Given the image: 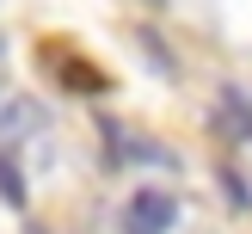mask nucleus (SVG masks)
<instances>
[{
    "mask_svg": "<svg viewBox=\"0 0 252 234\" xmlns=\"http://www.w3.org/2000/svg\"><path fill=\"white\" fill-rule=\"evenodd\" d=\"M172 222H179V203H172V191H160V185H148V191H135L129 203H123V234H166Z\"/></svg>",
    "mask_w": 252,
    "mask_h": 234,
    "instance_id": "nucleus-1",
    "label": "nucleus"
},
{
    "mask_svg": "<svg viewBox=\"0 0 252 234\" xmlns=\"http://www.w3.org/2000/svg\"><path fill=\"white\" fill-rule=\"evenodd\" d=\"M43 56L56 62V80H62V86H74V93H105V86H111V74H98L86 56H62L56 43H43Z\"/></svg>",
    "mask_w": 252,
    "mask_h": 234,
    "instance_id": "nucleus-2",
    "label": "nucleus"
},
{
    "mask_svg": "<svg viewBox=\"0 0 252 234\" xmlns=\"http://www.w3.org/2000/svg\"><path fill=\"white\" fill-rule=\"evenodd\" d=\"M221 130H228V135H240V142H252V105L234 93V86L221 93Z\"/></svg>",
    "mask_w": 252,
    "mask_h": 234,
    "instance_id": "nucleus-3",
    "label": "nucleus"
},
{
    "mask_svg": "<svg viewBox=\"0 0 252 234\" xmlns=\"http://www.w3.org/2000/svg\"><path fill=\"white\" fill-rule=\"evenodd\" d=\"M25 172H19V160L12 154H0V203H12V209H25Z\"/></svg>",
    "mask_w": 252,
    "mask_h": 234,
    "instance_id": "nucleus-4",
    "label": "nucleus"
},
{
    "mask_svg": "<svg viewBox=\"0 0 252 234\" xmlns=\"http://www.w3.org/2000/svg\"><path fill=\"white\" fill-rule=\"evenodd\" d=\"M221 191H228V203H234V209H252V191L240 185V172H228V167H221Z\"/></svg>",
    "mask_w": 252,
    "mask_h": 234,
    "instance_id": "nucleus-5",
    "label": "nucleus"
},
{
    "mask_svg": "<svg viewBox=\"0 0 252 234\" xmlns=\"http://www.w3.org/2000/svg\"><path fill=\"white\" fill-rule=\"evenodd\" d=\"M148 6H160V0H148Z\"/></svg>",
    "mask_w": 252,
    "mask_h": 234,
    "instance_id": "nucleus-6",
    "label": "nucleus"
}]
</instances>
